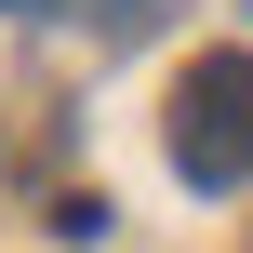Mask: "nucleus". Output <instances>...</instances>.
Segmentation results:
<instances>
[{"label": "nucleus", "instance_id": "nucleus-2", "mask_svg": "<svg viewBox=\"0 0 253 253\" xmlns=\"http://www.w3.org/2000/svg\"><path fill=\"white\" fill-rule=\"evenodd\" d=\"M0 13H40V0H0Z\"/></svg>", "mask_w": 253, "mask_h": 253}, {"label": "nucleus", "instance_id": "nucleus-1", "mask_svg": "<svg viewBox=\"0 0 253 253\" xmlns=\"http://www.w3.org/2000/svg\"><path fill=\"white\" fill-rule=\"evenodd\" d=\"M173 173L187 187H253V53L187 67V93H173Z\"/></svg>", "mask_w": 253, "mask_h": 253}]
</instances>
